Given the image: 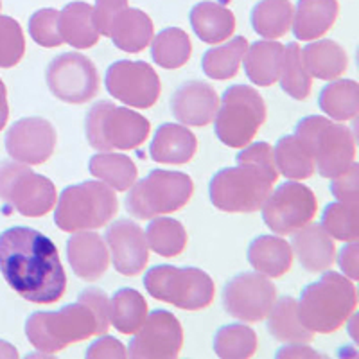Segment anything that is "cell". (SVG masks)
I'll return each mask as SVG.
<instances>
[{
	"instance_id": "9",
	"label": "cell",
	"mask_w": 359,
	"mask_h": 359,
	"mask_svg": "<svg viewBox=\"0 0 359 359\" xmlns=\"http://www.w3.org/2000/svg\"><path fill=\"white\" fill-rule=\"evenodd\" d=\"M130 189L126 198L128 212L137 219H153L160 214L184 208L191 201L194 184L185 172L155 169Z\"/></svg>"
},
{
	"instance_id": "44",
	"label": "cell",
	"mask_w": 359,
	"mask_h": 359,
	"mask_svg": "<svg viewBox=\"0 0 359 359\" xmlns=\"http://www.w3.org/2000/svg\"><path fill=\"white\" fill-rule=\"evenodd\" d=\"M359 165L352 163L351 168L339 176L332 178L331 182V192L332 196L339 201V203L347 205H359Z\"/></svg>"
},
{
	"instance_id": "41",
	"label": "cell",
	"mask_w": 359,
	"mask_h": 359,
	"mask_svg": "<svg viewBox=\"0 0 359 359\" xmlns=\"http://www.w3.org/2000/svg\"><path fill=\"white\" fill-rule=\"evenodd\" d=\"M322 226L327 233L338 241L358 243L359 216L358 205L329 203L322 214Z\"/></svg>"
},
{
	"instance_id": "11",
	"label": "cell",
	"mask_w": 359,
	"mask_h": 359,
	"mask_svg": "<svg viewBox=\"0 0 359 359\" xmlns=\"http://www.w3.org/2000/svg\"><path fill=\"white\" fill-rule=\"evenodd\" d=\"M0 200L25 217L49 214L57 200L56 187L20 162H0Z\"/></svg>"
},
{
	"instance_id": "21",
	"label": "cell",
	"mask_w": 359,
	"mask_h": 359,
	"mask_svg": "<svg viewBox=\"0 0 359 359\" xmlns=\"http://www.w3.org/2000/svg\"><path fill=\"white\" fill-rule=\"evenodd\" d=\"M291 250L297 253L298 261L311 273L327 271L334 264L336 246L331 236L323 230L322 224H306L293 232Z\"/></svg>"
},
{
	"instance_id": "46",
	"label": "cell",
	"mask_w": 359,
	"mask_h": 359,
	"mask_svg": "<svg viewBox=\"0 0 359 359\" xmlns=\"http://www.w3.org/2000/svg\"><path fill=\"white\" fill-rule=\"evenodd\" d=\"M124 8H128V0H95L94 24L101 36H110L115 17Z\"/></svg>"
},
{
	"instance_id": "15",
	"label": "cell",
	"mask_w": 359,
	"mask_h": 359,
	"mask_svg": "<svg viewBox=\"0 0 359 359\" xmlns=\"http://www.w3.org/2000/svg\"><path fill=\"white\" fill-rule=\"evenodd\" d=\"M108 94L130 108H151L160 97L158 74L146 62L121 60L108 67L104 78Z\"/></svg>"
},
{
	"instance_id": "33",
	"label": "cell",
	"mask_w": 359,
	"mask_h": 359,
	"mask_svg": "<svg viewBox=\"0 0 359 359\" xmlns=\"http://www.w3.org/2000/svg\"><path fill=\"white\" fill-rule=\"evenodd\" d=\"M147 302L137 290L123 287L110 298V325L123 334H135L146 322Z\"/></svg>"
},
{
	"instance_id": "48",
	"label": "cell",
	"mask_w": 359,
	"mask_h": 359,
	"mask_svg": "<svg viewBox=\"0 0 359 359\" xmlns=\"http://www.w3.org/2000/svg\"><path fill=\"white\" fill-rule=\"evenodd\" d=\"M359 246L358 243H348V245L343 246L339 250L338 255V264L341 268V271L345 273V277H348L351 280H358L359 278Z\"/></svg>"
},
{
	"instance_id": "37",
	"label": "cell",
	"mask_w": 359,
	"mask_h": 359,
	"mask_svg": "<svg viewBox=\"0 0 359 359\" xmlns=\"http://www.w3.org/2000/svg\"><path fill=\"white\" fill-rule=\"evenodd\" d=\"M192 43L187 33L180 27H168L160 31L151 43V57L162 69H180L189 62Z\"/></svg>"
},
{
	"instance_id": "17",
	"label": "cell",
	"mask_w": 359,
	"mask_h": 359,
	"mask_svg": "<svg viewBox=\"0 0 359 359\" xmlns=\"http://www.w3.org/2000/svg\"><path fill=\"white\" fill-rule=\"evenodd\" d=\"M6 149L15 162L40 165L47 162L56 149V130L47 118H20L6 135Z\"/></svg>"
},
{
	"instance_id": "45",
	"label": "cell",
	"mask_w": 359,
	"mask_h": 359,
	"mask_svg": "<svg viewBox=\"0 0 359 359\" xmlns=\"http://www.w3.org/2000/svg\"><path fill=\"white\" fill-rule=\"evenodd\" d=\"M236 160L237 163H253V165H257V168L278 176L273 158V147L269 146L268 142H255L248 147L245 146Z\"/></svg>"
},
{
	"instance_id": "10",
	"label": "cell",
	"mask_w": 359,
	"mask_h": 359,
	"mask_svg": "<svg viewBox=\"0 0 359 359\" xmlns=\"http://www.w3.org/2000/svg\"><path fill=\"white\" fill-rule=\"evenodd\" d=\"M214 131L229 147L243 149L259 133L266 121V104L257 90L248 85H232L224 90L216 111Z\"/></svg>"
},
{
	"instance_id": "31",
	"label": "cell",
	"mask_w": 359,
	"mask_h": 359,
	"mask_svg": "<svg viewBox=\"0 0 359 359\" xmlns=\"http://www.w3.org/2000/svg\"><path fill=\"white\" fill-rule=\"evenodd\" d=\"M320 110L338 123H347L359 114V85L352 79H334L318 95Z\"/></svg>"
},
{
	"instance_id": "34",
	"label": "cell",
	"mask_w": 359,
	"mask_h": 359,
	"mask_svg": "<svg viewBox=\"0 0 359 359\" xmlns=\"http://www.w3.org/2000/svg\"><path fill=\"white\" fill-rule=\"evenodd\" d=\"M293 22V4L290 0H261L252 11V27L266 40L286 36Z\"/></svg>"
},
{
	"instance_id": "20",
	"label": "cell",
	"mask_w": 359,
	"mask_h": 359,
	"mask_svg": "<svg viewBox=\"0 0 359 359\" xmlns=\"http://www.w3.org/2000/svg\"><path fill=\"white\" fill-rule=\"evenodd\" d=\"M67 259L74 275L88 282L99 280L110 266V255L104 239L88 230L74 232L69 237Z\"/></svg>"
},
{
	"instance_id": "24",
	"label": "cell",
	"mask_w": 359,
	"mask_h": 359,
	"mask_svg": "<svg viewBox=\"0 0 359 359\" xmlns=\"http://www.w3.org/2000/svg\"><path fill=\"white\" fill-rule=\"evenodd\" d=\"M248 262L255 271L266 277L277 278L286 275L293 264V250L291 245L273 236L255 237L248 246Z\"/></svg>"
},
{
	"instance_id": "18",
	"label": "cell",
	"mask_w": 359,
	"mask_h": 359,
	"mask_svg": "<svg viewBox=\"0 0 359 359\" xmlns=\"http://www.w3.org/2000/svg\"><path fill=\"white\" fill-rule=\"evenodd\" d=\"M104 237L110 248L114 268L118 273L126 277L142 273L149 261V246L146 233L139 224L130 219H118L108 226Z\"/></svg>"
},
{
	"instance_id": "42",
	"label": "cell",
	"mask_w": 359,
	"mask_h": 359,
	"mask_svg": "<svg viewBox=\"0 0 359 359\" xmlns=\"http://www.w3.org/2000/svg\"><path fill=\"white\" fill-rule=\"evenodd\" d=\"M25 53V38L20 24L0 15V69L18 65Z\"/></svg>"
},
{
	"instance_id": "5",
	"label": "cell",
	"mask_w": 359,
	"mask_h": 359,
	"mask_svg": "<svg viewBox=\"0 0 359 359\" xmlns=\"http://www.w3.org/2000/svg\"><path fill=\"white\" fill-rule=\"evenodd\" d=\"M294 137L309 149L314 169H318L323 178H336L354 163V133L343 124L331 123L320 115H309L298 121Z\"/></svg>"
},
{
	"instance_id": "32",
	"label": "cell",
	"mask_w": 359,
	"mask_h": 359,
	"mask_svg": "<svg viewBox=\"0 0 359 359\" xmlns=\"http://www.w3.org/2000/svg\"><path fill=\"white\" fill-rule=\"evenodd\" d=\"M90 175L101 180L102 184L110 185L118 192L130 191L131 185L137 182V165L133 160L121 153L102 151L90 158Z\"/></svg>"
},
{
	"instance_id": "25",
	"label": "cell",
	"mask_w": 359,
	"mask_h": 359,
	"mask_svg": "<svg viewBox=\"0 0 359 359\" xmlns=\"http://www.w3.org/2000/svg\"><path fill=\"white\" fill-rule=\"evenodd\" d=\"M57 29L63 43L74 49H90L99 41V31L94 24V6L86 2H70L60 11Z\"/></svg>"
},
{
	"instance_id": "28",
	"label": "cell",
	"mask_w": 359,
	"mask_h": 359,
	"mask_svg": "<svg viewBox=\"0 0 359 359\" xmlns=\"http://www.w3.org/2000/svg\"><path fill=\"white\" fill-rule=\"evenodd\" d=\"M153 22L146 13L135 8H124L115 17L110 38L117 49L124 53H140L153 40Z\"/></svg>"
},
{
	"instance_id": "7",
	"label": "cell",
	"mask_w": 359,
	"mask_h": 359,
	"mask_svg": "<svg viewBox=\"0 0 359 359\" xmlns=\"http://www.w3.org/2000/svg\"><path fill=\"white\" fill-rule=\"evenodd\" d=\"M278 180L253 163H237L217 171L210 180L208 194L216 208L223 212H255Z\"/></svg>"
},
{
	"instance_id": "47",
	"label": "cell",
	"mask_w": 359,
	"mask_h": 359,
	"mask_svg": "<svg viewBox=\"0 0 359 359\" xmlns=\"http://www.w3.org/2000/svg\"><path fill=\"white\" fill-rule=\"evenodd\" d=\"M86 359H123L128 358L126 347L118 339L111 338V336H102L97 341H94L88 347L85 354Z\"/></svg>"
},
{
	"instance_id": "19",
	"label": "cell",
	"mask_w": 359,
	"mask_h": 359,
	"mask_svg": "<svg viewBox=\"0 0 359 359\" xmlns=\"http://www.w3.org/2000/svg\"><path fill=\"white\" fill-rule=\"evenodd\" d=\"M219 97L208 83L187 81L171 97V111L184 126H207L216 117Z\"/></svg>"
},
{
	"instance_id": "35",
	"label": "cell",
	"mask_w": 359,
	"mask_h": 359,
	"mask_svg": "<svg viewBox=\"0 0 359 359\" xmlns=\"http://www.w3.org/2000/svg\"><path fill=\"white\" fill-rule=\"evenodd\" d=\"M273 158L277 171L287 180H307L314 175L313 155L294 135L278 139L273 147Z\"/></svg>"
},
{
	"instance_id": "26",
	"label": "cell",
	"mask_w": 359,
	"mask_h": 359,
	"mask_svg": "<svg viewBox=\"0 0 359 359\" xmlns=\"http://www.w3.org/2000/svg\"><path fill=\"white\" fill-rule=\"evenodd\" d=\"M192 31L201 41L210 45H217L229 40L236 31V17L229 8L205 0L191 9Z\"/></svg>"
},
{
	"instance_id": "14",
	"label": "cell",
	"mask_w": 359,
	"mask_h": 359,
	"mask_svg": "<svg viewBox=\"0 0 359 359\" xmlns=\"http://www.w3.org/2000/svg\"><path fill=\"white\" fill-rule=\"evenodd\" d=\"M277 300V287L262 273H239L223 290L224 311L245 323H257L268 316Z\"/></svg>"
},
{
	"instance_id": "2",
	"label": "cell",
	"mask_w": 359,
	"mask_h": 359,
	"mask_svg": "<svg viewBox=\"0 0 359 359\" xmlns=\"http://www.w3.org/2000/svg\"><path fill=\"white\" fill-rule=\"evenodd\" d=\"M94 309L78 300L57 311H38L25 322V336L36 351L54 354L72 343H79L92 336L107 334Z\"/></svg>"
},
{
	"instance_id": "4",
	"label": "cell",
	"mask_w": 359,
	"mask_h": 359,
	"mask_svg": "<svg viewBox=\"0 0 359 359\" xmlns=\"http://www.w3.org/2000/svg\"><path fill=\"white\" fill-rule=\"evenodd\" d=\"M118 210L115 192L102 182H83L70 185L54 205V223L63 232L95 230L110 223Z\"/></svg>"
},
{
	"instance_id": "3",
	"label": "cell",
	"mask_w": 359,
	"mask_h": 359,
	"mask_svg": "<svg viewBox=\"0 0 359 359\" xmlns=\"http://www.w3.org/2000/svg\"><path fill=\"white\" fill-rule=\"evenodd\" d=\"M355 307L358 294L354 280L336 271H327L320 280L302 290L298 316L311 332L331 334L347 323Z\"/></svg>"
},
{
	"instance_id": "23",
	"label": "cell",
	"mask_w": 359,
	"mask_h": 359,
	"mask_svg": "<svg viewBox=\"0 0 359 359\" xmlns=\"http://www.w3.org/2000/svg\"><path fill=\"white\" fill-rule=\"evenodd\" d=\"M338 0H298L293 11V34L297 40H318L329 33L338 18Z\"/></svg>"
},
{
	"instance_id": "50",
	"label": "cell",
	"mask_w": 359,
	"mask_h": 359,
	"mask_svg": "<svg viewBox=\"0 0 359 359\" xmlns=\"http://www.w3.org/2000/svg\"><path fill=\"white\" fill-rule=\"evenodd\" d=\"M9 118V107H8V92H6L4 81L0 79V131L4 130L6 123Z\"/></svg>"
},
{
	"instance_id": "1",
	"label": "cell",
	"mask_w": 359,
	"mask_h": 359,
	"mask_svg": "<svg viewBox=\"0 0 359 359\" xmlns=\"http://www.w3.org/2000/svg\"><path fill=\"white\" fill-rule=\"evenodd\" d=\"M0 273L11 290L33 304L57 302L67 290L56 245L29 226H13L0 233Z\"/></svg>"
},
{
	"instance_id": "51",
	"label": "cell",
	"mask_w": 359,
	"mask_h": 359,
	"mask_svg": "<svg viewBox=\"0 0 359 359\" xmlns=\"http://www.w3.org/2000/svg\"><path fill=\"white\" fill-rule=\"evenodd\" d=\"M0 358L17 359L18 358V351L15 347H13L11 343L2 341V339H0Z\"/></svg>"
},
{
	"instance_id": "52",
	"label": "cell",
	"mask_w": 359,
	"mask_h": 359,
	"mask_svg": "<svg viewBox=\"0 0 359 359\" xmlns=\"http://www.w3.org/2000/svg\"><path fill=\"white\" fill-rule=\"evenodd\" d=\"M0 9H2V0H0Z\"/></svg>"
},
{
	"instance_id": "38",
	"label": "cell",
	"mask_w": 359,
	"mask_h": 359,
	"mask_svg": "<svg viewBox=\"0 0 359 359\" xmlns=\"http://www.w3.org/2000/svg\"><path fill=\"white\" fill-rule=\"evenodd\" d=\"M257 334L245 323L221 327L214 336V352L221 359H248L257 352Z\"/></svg>"
},
{
	"instance_id": "36",
	"label": "cell",
	"mask_w": 359,
	"mask_h": 359,
	"mask_svg": "<svg viewBox=\"0 0 359 359\" xmlns=\"http://www.w3.org/2000/svg\"><path fill=\"white\" fill-rule=\"evenodd\" d=\"M246 49H248V40L245 36H236L229 43L208 49L201 60V69L205 76L217 81H226L233 78L239 72V65H241Z\"/></svg>"
},
{
	"instance_id": "29",
	"label": "cell",
	"mask_w": 359,
	"mask_h": 359,
	"mask_svg": "<svg viewBox=\"0 0 359 359\" xmlns=\"http://www.w3.org/2000/svg\"><path fill=\"white\" fill-rule=\"evenodd\" d=\"M302 62L311 78L338 79L348 69V56L341 45L332 40H316L302 49Z\"/></svg>"
},
{
	"instance_id": "30",
	"label": "cell",
	"mask_w": 359,
	"mask_h": 359,
	"mask_svg": "<svg viewBox=\"0 0 359 359\" xmlns=\"http://www.w3.org/2000/svg\"><path fill=\"white\" fill-rule=\"evenodd\" d=\"M268 331L275 339L284 343H309L314 339L311 332L298 316V300L293 297H284L275 300L273 307L268 313Z\"/></svg>"
},
{
	"instance_id": "27",
	"label": "cell",
	"mask_w": 359,
	"mask_h": 359,
	"mask_svg": "<svg viewBox=\"0 0 359 359\" xmlns=\"http://www.w3.org/2000/svg\"><path fill=\"white\" fill-rule=\"evenodd\" d=\"M246 78L259 86H271L278 81L284 60V45L273 40H262L248 45L245 53Z\"/></svg>"
},
{
	"instance_id": "12",
	"label": "cell",
	"mask_w": 359,
	"mask_h": 359,
	"mask_svg": "<svg viewBox=\"0 0 359 359\" xmlns=\"http://www.w3.org/2000/svg\"><path fill=\"white\" fill-rule=\"evenodd\" d=\"M261 208L266 226L278 236H287L313 221L318 203L309 187L286 182L269 192Z\"/></svg>"
},
{
	"instance_id": "6",
	"label": "cell",
	"mask_w": 359,
	"mask_h": 359,
	"mask_svg": "<svg viewBox=\"0 0 359 359\" xmlns=\"http://www.w3.org/2000/svg\"><path fill=\"white\" fill-rule=\"evenodd\" d=\"M151 124L139 111L99 101L86 114V140L97 151H128L142 146Z\"/></svg>"
},
{
	"instance_id": "13",
	"label": "cell",
	"mask_w": 359,
	"mask_h": 359,
	"mask_svg": "<svg viewBox=\"0 0 359 359\" xmlns=\"http://www.w3.org/2000/svg\"><path fill=\"white\" fill-rule=\"evenodd\" d=\"M50 94L69 104H83L97 95L99 74L92 60L79 53L54 57L45 72Z\"/></svg>"
},
{
	"instance_id": "39",
	"label": "cell",
	"mask_w": 359,
	"mask_h": 359,
	"mask_svg": "<svg viewBox=\"0 0 359 359\" xmlns=\"http://www.w3.org/2000/svg\"><path fill=\"white\" fill-rule=\"evenodd\" d=\"M147 246L162 257H176L187 246L184 224L171 217H155L146 229Z\"/></svg>"
},
{
	"instance_id": "22",
	"label": "cell",
	"mask_w": 359,
	"mask_h": 359,
	"mask_svg": "<svg viewBox=\"0 0 359 359\" xmlns=\"http://www.w3.org/2000/svg\"><path fill=\"white\" fill-rule=\"evenodd\" d=\"M198 149L196 135L184 124L165 123L158 126L153 137L149 155L156 163L182 165L194 156Z\"/></svg>"
},
{
	"instance_id": "49",
	"label": "cell",
	"mask_w": 359,
	"mask_h": 359,
	"mask_svg": "<svg viewBox=\"0 0 359 359\" xmlns=\"http://www.w3.org/2000/svg\"><path fill=\"white\" fill-rule=\"evenodd\" d=\"M277 358H322L309 347H302V343H291L277 352Z\"/></svg>"
},
{
	"instance_id": "40",
	"label": "cell",
	"mask_w": 359,
	"mask_h": 359,
	"mask_svg": "<svg viewBox=\"0 0 359 359\" xmlns=\"http://www.w3.org/2000/svg\"><path fill=\"white\" fill-rule=\"evenodd\" d=\"M278 81H280L282 90L290 97L297 99V101H304V99L309 97L313 79H311L309 72L304 65L302 49L298 47L297 41H291V43H287V47H284V60H282Z\"/></svg>"
},
{
	"instance_id": "43",
	"label": "cell",
	"mask_w": 359,
	"mask_h": 359,
	"mask_svg": "<svg viewBox=\"0 0 359 359\" xmlns=\"http://www.w3.org/2000/svg\"><path fill=\"white\" fill-rule=\"evenodd\" d=\"M60 13L56 9H40L29 20V34L41 47L54 49L63 43L60 29H57Z\"/></svg>"
},
{
	"instance_id": "8",
	"label": "cell",
	"mask_w": 359,
	"mask_h": 359,
	"mask_svg": "<svg viewBox=\"0 0 359 359\" xmlns=\"http://www.w3.org/2000/svg\"><path fill=\"white\" fill-rule=\"evenodd\" d=\"M144 287L153 298L184 311H201L212 304L216 286L200 268L158 264L147 269Z\"/></svg>"
},
{
	"instance_id": "16",
	"label": "cell",
	"mask_w": 359,
	"mask_h": 359,
	"mask_svg": "<svg viewBox=\"0 0 359 359\" xmlns=\"http://www.w3.org/2000/svg\"><path fill=\"white\" fill-rule=\"evenodd\" d=\"M184 347V329L175 314L156 309L131 338L126 354L133 359H175Z\"/></svg>"
}]
</instances>
